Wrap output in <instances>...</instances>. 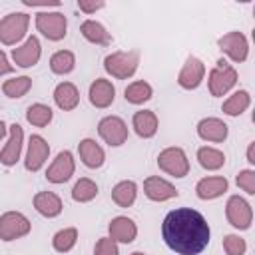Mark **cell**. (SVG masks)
<instances>
[{
	"label": "cell",
	"instance_id": "9a60e30c",
	"mask_svg": "<svg viewBox=\"0 0 255 255\" xmlns=\"http://www.w3.org/2000/svg\"><path fill=\"white\" fill-rule=\"evenodd\" d=\"M74 66V56L70 52H58L54 58H52V70L62 74V72H70Z\"/></svg>",
	"mask_w": 255,
	"mask_h": 255
},
{
	"label": "cell",
	"instance_id": "52a82bcc",
	"mask_svg": "<svg viewBox=\"0 0 255 255\" xmlns=\"http://www.w3.org/2000/svg\"><path fill=\"white\" fill-rule=\"evenodd\" d=\"M147 195L151 199H165V197H171V195H177V191H173L167 183L159 181V179H149L147 181Z\"/></svg>",
	"mask_w": 255,
	"mask_h": 255
},
{
	"label": "cell",
	"instance_id": "8fae6325",
	"mask_svg": "<svg viewBox=\"0 0 255 255\" xmlns=\"http://www.w3.org/2000/svg\"><path fill=\"white\" fill-rule=\"evenodd\" d=\"M133 122H135V128H137L139 135H151L155 131V120L149 112H139Z\"/></svg>",
	"mask_w": 255,
	"mask_h": 255
},
{
	"label": "cell",
	"instance_id": "7402d4cb",
	"mask_svg": "<svg viewBox=\"0 0 255 255\" xmlns=\"http://www.w3.org/2000/svg\"><path fill=\"white\" fill-rule=\"evenodd\" d=\"M98 251H104L106 255H118V249H116L112 243H108V241H102V243L98 245Z\"/></svg>",
	"mask_w": 255,
	"mask_h": 255
},
{
	"label": "cell",
	"instance_id": "d4e9b609",
	"mask_svg": "<svg viewBox=\"0 0 255 255\" xmlns=\"http://www.w3.org/2000/svg\"><path fill=\"white\" fill-rule=\"evenodd\" d=\"M2 133H4V124H0V137H2Z\"/></svg>",
	"mask_w": 255,
	"mask_h": 255
},
{
	"label": "cell",
	"instance_id": "6da1fadb",
	"mask_svg": "<svg viewBox=\"0 0 255 255\" xmlns=\"http://www.w3.org/2000/svg\"><path fill=\"white\" fill-rule=\"evenodd\" d=\"M161 233L167 247L179 255H197L209 243V225L205 217L189 207L169 211L163 219Z\"/></svg>",
	"mask_w": 255,
	"mask_h": 255
},
{
	"label": "cell",
	"instance_id": "5bb4252c",
	"mask_svg": "<svg viewBox=\"0 0 255 255\" xmlns=\"http://www.w3.org/2000/svg\"><path fill=\"white\" fill-rule=\"evenodd\" d=\"M82 153H84V159H86L88 165L94 167V165H100V163H102V151H100V147H96L94 141L86 139V141L82 143Z\"/></svg>",
	"mask_w": 255,
	"mask_h": 255
},
{
	"label": "cell",
	"instance_id": "d6986e66",
	"mask_svg": "<svg viewBox=\"0 0 255 255\" xmlns=\"http://www.w3.org/2000/svg\"><path fill=\"white\" fill-rule=\"evenodd\" d=\"M133 191H135L133 183H122V185H118V187H116L114 197H116L122 205H128V203H131V201H133Z\"/></svg>",
	"mask_w": 255,
	"mask_h": 255
},
{
	"label": "cell",
	"instance_id": "cb8c5ba5",
	"mask_svg": "<svg viewBox=\"0 0 255 255\" xmlns=\"http://www.w3.org/2000/svg\"><path fill=\"white\" fill-rule=\"evenodd\" d=\"M8 70H10V66L6 64V58H4V54L0 52V74H2V72H8Z\"/></svg>",
	"mask_w": 255,
	"mask_h": 255
},
{
	"label": "cell",
	"instance_id": "e0dca14e",
	"mask_svg": "<svg viewBox=\"0 0 255 255\" xmlns=\"http://www.w3.org/2000/svg\"><path fill=\"white\" fill-rule=\"evenodd\" d=\"M56 100L62 108H72L76 104V90L70 84H64L56 90Z\"/></svg>",
	"mask_w": 255,
	"mask_h": 255
},
{
	"label": "cell",
	"instance_id": "30bf717a",
	"mask_svg": "<svg viewBox=\"0 0 255 255\" xmlns=\"http://www.w3.org/2000/svg\"><path fill=\"white\" fill-rule=\"evenodd\" d=\"M20 137H22L20 126H12V141H10V147L4 151V157H2V161H4L6 165H10V163L16 161L18 151H20Z\"/></svg>",
	"mask_w": 255,
	"mask_h": 255
},
{
	"label": "cell",
	"instance_id": "3957f363",
	"mask_svg": "<svg viewBox=\"0 0 255 255\" xmlns=\"http://www.w3.org/2000/svg\"><path fill=\"white\" fill-rule=\"evenodd\" d=\"M26 24H28L26 14H10V16L0 24V34L6 32V30H10L6 36H2V40H4V42H14V40H18V38L24 34Z\"/></svg>",
	"mask_w": 255,
	"mask_h": 255
},
{
	"label": "cell",
	"instance_id": "5b68a950",
	"mask_svg": "<svg viewBox=\"0 0 255 255\" xmlns=\"http://www.w3.org/2000/svg\"><path fill=\"white\" fill-rule=\"evenodd\" d=\"M38 54H40V46L36 38H30L22 50H14V58L20 62V66H32L38 60Z\"/></svg>",
	"mask_w": 255,
	"mask_h": 255
},
{
	"label": "cell",
	"instance_id": "484cf974",
	"mask_svg": "<svg viewBox=\"0 0 255 255\" xmlns=\"http://www.w3.org/2000/svg\"><path fill=\"white\" fill-rule=\"evenodd\" d=\"M133 255H141V253H133Z\"/></svg>",
	"mask_w": 255,
	"mask_h": 255
},
{
	"label": "cell",
	"instance_id": "ba28073f",
	"mask_svg": "<svg viewBox=\"0 0 255 255\" xmlns=\"http://www.w3.org/2000/svg\"><path fill=\"white\" fill-rule=\"evenodd\" d=\"M82 32H84V36H86L88 40H92V42H100V44H108V42H110V36L106 34V30H104L98 22H86V24L82 26Z\"/></svg>",
	"mask_w": 255,
	"mask_h": 255
},
{
	"label": "cell",
	"instance_id": "603a6c76",
	"mask_svg": "<svg viewBox=\"0 0 255 255\" xmlns=\"http://www.w3.org/2000/svg\"><path fill=\"white\" fill-rule=\"evenodd\" d=\"M102 6H104V2H96V4H86V2H80V8H82V10H86V12H92V10L102 8Z\"/></svg>",
	"mask_w": 255,
	"mask_h": 255
},
{
	"label": "cell",
	"instance_id": "7a4b0ae2",
	"mask_svg": "<svg viewBox=\"0 0 255 255\" xmlns=\"http://www.w3.org/2000/svg\"><path fill=\"white\" fill-rule=\"evenodd\" d=\"M38 28L52 40H58L66 34V20L62 14H40Z\"/></svg>",
	"mask_w": 255,
	"mask_h": 255
},
{
	"label": "cell",
	"instance_id": "ac0fdd59",
	"mask_svg": "<svg viewBox=\"0 0 255 255\" xmlns=\"http://www.w3.org/2000/svg\"><path fill=\"white\" fill-rule=\"evenodd\" d=\"M50 118H52L50 108H44V106H34V108H30V110H28V120H30V122H34V124L44 126V124H46Z\"/></svg>",
	"mask_w": 255,
	"mask_h": 255
},
{
	"label": "cell",
	"instance_id": "44dd1931",
	"mask_svg": "<svg viewBox=\"0 0 255 255\" xmlns=\"http://www.w3.org/2000/svg\"><path fill=\"white\" fill-rule=\"evenodd\" d=\"M26 88H28V78H18L16 82H10V84H6V92H8L12 98H16L18 94L26 92Z\"/></svg>",
	"mask_w": 255,
	"mask_h": 255
},
{
	"label": "cell",
	"instance_id": "2e32d148",
	"mask_svg": "<svg viewBox=\"0 0 255 255\" xmlns=\"http://www.w3.org/2000/svg\"><path fill=\"white\" fill-rule=\"evenodd\" d=\"M149 94H151L149 86L139 82V84H133V86H129L126 90V100H129V102H143V100L149 98Z\"/></svg>",
	"mask_w": 255,
	"mask_h": 255
},
{
	"label": "cell",
	"instance_id": "9c48e42d",
	"mask_svg": "<svg viewBox=\"0 0 255 255\" xmlns=\"http://www.w3.org/2000/svg\"><path fill=\"white\" fill-rule=\"evenodd\" d=\"M110 100H114V88H110L106 82H98L92 86V102L98 106H106Z\"/></svg>",
	"mask_w": 255,
	"mask_h": 255
},
{
	"label": "cell",
	"instance_id": "7c38bea8",
	"mask_svg": "<svg viewBox=\"0 0 255 255\" xmlns=\"http://www.w3.org/2000/svg\"><path fill=\"white\" fill-rule=\"evenodd\" d=\"M112 233L116 237H120V241H131V235H133V225L129 219H116L114 225H112Z\"/></svg>",
	"mask_w": 255,
	"mask_h": 255
},
{
	"label": "cell",
	"instance_id": "ffe728a7",
	"mask_svg": "<svg viewBox=\"0 0 255 255\" xmlns=\"http://www.w3.org/2000/svg\"><path fill=\"white\" fill-rule=\"evenodd\" d=\"M94 193H96V187L90 181H80L76 185V189H74V197L76 199H90Z\"/></svg>",
	"mask_w": 255,
	"mask_h": 255
},
{
	"label": "cell",
	"instance_id": "277c9868",
	"mask_svg": "<svg viewBox=\"0 0 255 255\" xmlns=\"http://www.w3.org/2000/svg\"><path fill=\"white\" fill-rule=\"evenodd\" d=\"M100 131H102V135H104L108 141H112L114 145H118V143L124 139V135H126L124 124H122L120 120H116V118L104 120V122L100 124Z\"/></svg>",
	"mask_w": 255,
	"mask_h": 255
},
{
	"label": "cell",
	"instance_id": "8992f818",
	"mask_svg": "<svg viewBox=\"0 0 255 255\" xmlns=\"http://www.w3.org/2000/svg\"><path fill=\"white\" fill-rule=\"evenodd\" d=\"M46 155V145L42 141V137H32L30 141V153H28V169H38L44 161Z\"/></svg>",
	"mask_w": 255,
	"mask_h": 255
},
{
	"label": "cell",
	"instance_id": "4fadbf2b",
	"mask_svg": "<svg viewBox=\"0 0 255 255\" xmlns=\"http://www.w3.org/2000/svg\"><path fill=\"white\" fill-rule=\"evenodd\" d=\"M36 205H38V209H40L42 213H46V215H56V213L60 211V201H58V197H54V195H50V193L38 195Z\"/></svg>",
	"mask_w": 255,
	"mask_h": 255
}]
</instances>
